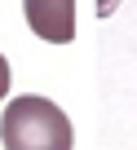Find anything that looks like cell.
Masks as SVG:
<instances>
[{
    "instance_id": "7a4b0ae2",
    "label": "cell",
    "mask_w": 137,
    "mask_h": 150,
    "mask_svg": "<svg viewBox=\"0 0 137 150\" xmlns=\"http://www.w3.org/2000/svg\"><path fill=\"white\" fill-rule=\"evenodd\" d=\"M27 27L49 44H71L75 40V0H22Z\"/></svg>"
},
{
    "instance_id": "6da1fadb",
    "label": "cell",
    "mask_w": 137,
    "mask_h": 150,
    "mask_svg": "<svg viewBox=\"0 0 137 150\" xmlns=\"http://www.w3.org/2000/svg\"><path fill=\"white\" fill-rule=\"evenodd\" d=\"M0 141L5 150H71L75 132L57 102L40 93H22L0 115Z\"/></svg>"
},
{
    "instance_id": "3957f363",
    "label": "cell",
    "mask_w": 137,
    "mask_h": 150,
    "mask_svg": "<svg viewBox=\"0 0 137 150\" xmlns=\"http://www.w3.org/2000/svg\"><path fill=\"white\" fill-rule=\"evenodd\" d=\"M9 80H13V71H9V62H5V53H0V102L9 97Z\"/></svg>"
}]
</instances>
